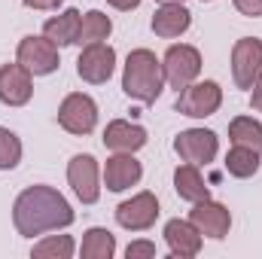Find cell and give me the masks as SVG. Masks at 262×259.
Here are the masks:
<instances>
[{
	"label": "cell",
	"mask_w": 262,
	"mask_h": 259,
	"mask_svg": "<svg viewBox=\"0 0 262 259\" xmlns=\"http://www.w3.org/2000/svg\"><path fill=\"white\" fill-rule=\"evenodd\" d=\"M113 213H116V223H119L125 232H149V229L156 226L162 207H159L156 192L143 189V192H137V195H131V198H125V201H119Z\"/></svg>",
	"instance_id": "6"
},
{
	"label": "cell",
	"mask_w": 262,
	"mask_h": 259,
	"mask_svg": "<svg viewBox=\"0 0 262 259\" xmlns=\"http://www.w3.org/2000/svg\"><path fill=\"white\" fill-rule=\"evenodd\" d=\"M73 220H76V213H73L70 201L55 186H46V183L21 189L12 201V226L21 238H37L46 232L67 229V226H73Z\"/></svg>",
	"instance_id": "1"
},
{
	"label": "cell",
	"mask_w": 262,
	"mask_h": 259,
	"mask_svg": "<svg viewBox=\"0 0 262 259\" xmlns=\"http://www.w3.org/2000/svg\"><path fill=\"white\" fill-rule=\"evenodd\" d=\"M67 183H70L73 195L82 204H98V198H101V168H98V159L89 156V153H76L67 162Z\"/></svg>",
	"instance_id": "8"
},
{
	"label": "cell",
	"mask_w": 262,
	"mask_h": 259,
	"mask_svg": "<svg viewBox=\"0 0 262 259\" xmlns=\"http://www.w3.org/2000/svg\"><path fill=\"white\" fill-rule=\"evenodd\" d=\"M76 253V241L70 235H46L31 247L34 259H70Z\"/></svg>",
	"instance_id": "24"
},
{
	"label": "cell",
	"mask_w": 262,
	"mask_h": 259,
	"mask_svg": "<svg viewBox=\"0 0 262 259\" xmlns=\"http://www.w3.org/2000/svg\"><path fill=\"white\" fill-rule=\"evenodd\" d=\"M79 28H82V12H79V9H64V12L46 18L43 34L61 49V46H73V43H79Z\"/></svg>",
	"instance_id": "18"
},
{
	"label": "cell",
	"mask_w": 262,
	"mask_h": 259,
	"mask_svg": "<svg viewBox=\"0 0 262 259\" xmlns=\"http://www.w3.org/2000/svg\"><path fill=\"white\" fill-rule=\"evenodd\" d=\"M101 177H104V186H107L110 192H125V189H131V186L140 183L143 165L134 159V153H113V156L107 159Z\"/></svg>",
	"instance_id": "14"
},
{
	"label": "cell",
	"mask_w": 262,
	"mask_h": 259,
	"mask_svg": "<svg viewBox=\"0 0 262 259\" xmlns=\"http://www.w3.org/2000/svg\"><path fill=\"white\" fill-rule=\"evenodd\" d=\"M34 98V76L18 64H3L0 67V104L6 107H25Z\"/></svg>",
	"instance_id": "13"
},
{
	"label": "cell",
	"mask_w": 262,
	"mask_h": 259,
	"mask_svg": "<svg viewBox=\"0 0 262 259\" xmlns=\"http://www.w3.org/2000/svg\"><path fill=\"white\" fill-rule=\"evenodd\" d=\"M159 3H183V0H159Z\"/></svg>",
	"instance_id": "31"
},
{
	"label": "cell",
	"mask_w": 262,
	"mask_h": 259,
	"mask_svg": "<svg viewBox=\"0 0 262 259\" xmlns=\"http://www.w3.org/2000/svg\"><path fill=\"white\" fill-rule=\"evenodd\" d=\"M113 34V18L101 9H89L82 12V28H79V46L89 43H107Z\"/></svg>",
	"instance_id": "21"
},
{
	"label": "cell",
	"mask_w": 262,
	"mask_h": 259,
	"mask_svg": "<svg viewBox=\"0 0 262 259\" xmlns=\"http://www.w3.org/2000/svg\"><path fill=\"white\" fill-rule=\"evenodd\" d=\"M125 256H128V259H152V256H156V244H152V241H146V238L131 241L128 247H125Z\"/></svg>",
	"instance_id": "26"
},
{
	"label": "cell",
	"mask_w": 262,
	"mask_h": 259,
	"mask_svg": "<svg viewBox=\"0 0 262 259\" xmlns=\"http://www.w3.org/2000/svg\"><path fill=\"white\" fill-rule=\"evenodd\" d=\"M174 153L180 156V162L189 165H210L220 156V137L210 128H186L174 137Z\"/></svg>",
	"instance_id": "10"
},
{
	"label": "cell",
	"mask_w": 262,
	"mask_h": 259,
	"mask_svg": "<svg viewBox=\"0 0 262 259\" xmlns=\"http://www.w3.org/2000/svg\"><path fill=\"white\" fill-rule=\"evenodd\" d=\"M201 3H213V0H201Z\"/></svg>",
	"instance_id": "32"
},
{
	"label": "cell",
	"mask_w": 262,
	"mask_h": 259,
	"mask_svg": "<svg viewBox=\"0 0 262 259\" xmlns=\"http://www.w3.org/2000/svg\"><path fill=\"white\" fill-rule=\"evenodd\" d=\"M162 235H165L168 253L174 259H192V256L201 253L204 238H201V232H198L189 220H180V217H177V220H168Z\"/></svg>",
	"instance_id": "15"
},
{
	"label": "cell",
	"mask_w": 262,
	"mask_h": 259,
	"mask_svg": "<svg viewBox=\"0 0 262 259\" xmlns=\"http://www.w3.org/2000/svg\"><path fill=\"white\" fill-rule=\"evenodd\" d=\"M79 256L82 259H113L116 256V235L104 226H92L82 235L79 244Z\"/></svg>",
	"instance_id": "20"
},
{
	"label": "cell",
	"mask_w": 262,
	"mask_h": 259,
	"mask_svg": "<svg viewBox=\"0 0 262 259\" xmlns=\"http://www.w3.org/2000/svg\"><path fill=\"white\" fill-rule=\"evenodd\" d=\"M113 9H119V12H131V9H137L140 6V0H107Z\"/></svg>",
	"instance_id": "30"
},
{
	"label": "cell",
	"mask_w": 262,
	"mask_h": 259,
	"mask_svg": "<svg viewBox=\"0 0 262 259\" xmlns=\"http://www.w3.org/2000/svg\"><path fill=\"white\" fill-rule=\"evenodd\" d=\"M229 140L238 146H250L262 156V122L253 116H235L229 122Z\"/></svg>",
	"instance_id": "23"
},
{
	"label": "cell",
	"mask_w": 262,
	"mask_h": 259,
	"mask_svg": "<svg viewBox=\"0 0 262 259\" xmlns=\"http://www.w3.org/2000/svg\"><path fill=\"white\" fill-rule=\"evenodd\" d=\"M250 107H253V113H262V73L250 89Z\"/></svg>",
	"instance_id": "29"
},
{
	"label": "cell",
	"mask_w": 262,
	"mask_h": 259,
	"mask_svg": "<svg viewBox=\"0 0 262 259\" xmlns=\"http://www.w3.org/2000/svg\"><path fill=\"white\" fill-rule=\"evenodd\" d=\"M189 223L201 232V238H210V241H223L232 229V210L213 198H204L195 201L192 210H189Z\"/></svg>",
	"instance_id": "12"
},
{
	"label": "cell",
	"mask_w": 262,
	"mask_h": 259,
	"mask_svg": "<svg viewBox=\"0 0 262 259\" xmlns=\"http://www.w3.org/2000/svg\"><path fill=\"white\" fill-rule=\"evenodd\" d=\"M165 85L162 58H156L152 49H131L122 67V92L137 104H156Z\"/></svg>",
	"instance_id": "2"
},
{
	"label": "cell",
	"mask_w": 262,
	"mask_h": 259,
	"mask_svg": "<svg viewBox=\"0 0 262 259\" xmlns=\"http://www.w3.org/2000/svg\"><path fill=\"white\" fill-rule=\"evenodd\" d=\"M220 107H223V89L213 79H195V82H189L186 89H180V95L174 101V110L180 116H189V119H207Z\"/></svg>",
	"instance_id": "4"
},
{
	"label": "cell",
	"mask_w": 262,
	"mask_h": 259,
	"mask_svg": "<svg viewBox=\"0 0 262 259\" xmlns=\"http://www.w3.org/2000/svg\"><path fill=\"white\" fill-rule=\"evenodd\" d=\"M104 146L110 149V153H137V149H143L146 146V128L143 125H137V122H128V119H113V122H107V128H104Z\"/></svg>",
	"instance_id": "17"
},
{
	"label": "cell",
	"mask_w": 262,
	"mask_h": 259,
	"mask_svg": "<svg viewBox=\"0 0 262 259\" xmlns=\"http://www.w3.org/2000/svg\"><path fill=\"white\" fill-rule=\"evenodd\" d=\"M15 61L31 76H49L61 67V55H58V46L46 34H28V37L18 40Z\"/></svg>",
	"instance_id": "3"
},
{
	"label": "cell",
	"mask_w": 262,
	"mask_h": 259,
	"mask_svg": "<svg viewBox=\"0 0 262 259\" xmlns=\"http://www.w3.org/2000/svg\"><path fill=\"white\" fill-rule=\"evenodd\" d=\"M116 70V49L110 43H89L82 46L79 58H76V76L89 85H104L110 82Z\"/></svg>",
	"instance_id": "9"
},
{
	"label": "cell",
	"mask_w": 262,
	"mask_h": 259,
	"mask_svg": "<svg viewBox=\"0 0 262 259\" xmlns=\"http://www.w3.org/2000/svg\"><path fill=\"white\" fill-rule=\"evenodd\" d=\"M235 9L247 18H262V0H232Z\"/></svg>",
	"instance_id": "27"
},
{
	"label": "cell",
	"mask_w": 262,
	"mask_h": 259,
	"mask_svg": "<svg viewBox=\"0 0 262 259\" xmlns=\"http://www.w3.org/2000/svg\"><path fill=\"white\" fill-rule=\"evenodd\" d=\"M149 28L162 40H177L192 28V12L183 3H159V9L152 12Z\"/></svg>",
	"instance_id": "16"
},
{
	"label": "cell",
	"mask_w": 262,
	"mask_h": 259,
	"mask_svg": "<svg viewBox=\"0 0 262 259\" xmlns=\"http://www.w3.org/2000/svg\"><path fill=\"white\" fill-rule=\"evenodd\" d=\"M262 73V40L259 37H241L232 46V82L244 92L253 89Z\"/></svg>",
	"instance_id": "11"
},
{
	"label": "cell",
	"mask_w": 262,
	"mask_h": 259,
	"mask_svg": "<svg viewBox=\"0 0 262 259\" xmlns=\"http://www.w3.org/2000/svg\"><path fill=\"white\" fill-rule=\"evenodd\" d=\"M174 192L180 195L183 201L195 204V201L210 198V186L204 183V177H201V168H198V165L183 162V165H177V168H174Z\"/></svg>",
	"instance_id": "19"
},
{
	"label": "cell",
	"mask_w": 262,
	"mask_h": 259,
	"mask_svg": "<svg viewBox=\"0 0 262 259\" xmlns=\"http://www.w3.org/2000/svg\"><path fill=\"white\" fill-rule=\"evenodd\" d=\"M28 9H37V12H49V9H58L64 0H21Z\"/></svg>",
	"instance_id": "28"
},
{
	"label": "cell",
	"mask_w": 262,
	"mask_h": 259,
	"mask_svg": "<svg viewBox=\"0 0 262 259\" xmlns=\"http://www.w3.org/2000/svg\"><path fill=\"white\" fill-rule=\"evenodd\" d=\"M162 70H165V82L180 92L201 76V52L189 43H174L162 55Z\"/></svg>",
	"instance_id": "5"
},
{
	"label": "cell",
	"mask_w": 262,
	"mask_h": 259,
	"mask_svg": "<svg viewBox=\"0 0 262 259\" xmlns=\"http://www.w3.org/2000/svg\"><path fill=\"white\" fill-rule=\"evenodd\" d=\"M21 153H25V146H21L18 134L9 131L6 125H0V171H12V168H18Z\"/></svg>",
	"instance_id": "25"
},
{
	"label": "cell",
	"mask_w": 262,
	"mask_h": 259,
	"mask_svg": "<svg viewBox=\"0 0 262 259\" xmlns=\"http://www.w3.org/2000/svg\"><path fill=\"white\" fill-rule=\"evenodd\" d=\"M226 171L232 174V177H238V180H247V177H253L256 171H259V153L256 149H250V146H238V143H232V149L226 153Z\"/></svg>",
	"instance_id": "22"
},
{
	"label": "cell",
	"mask_w": 262,
	"mask_h": 259,
	"mask_svg": "<svg viewBox=\"0 0 262 259\" xmlns=\"http://www.w3.org/2000/svg\"><path fill=\"white\" fill-rule=\"evenodd\" d=\"M58 125L67 134H76V137L92 134L95 125H98V104H95V98L85 95V92H70L61 101V107H58Z\"/></svg>",
	"instance_id": "7"
}]
</instances>
